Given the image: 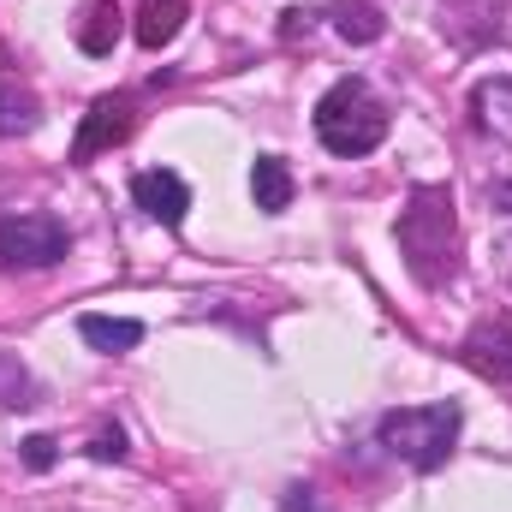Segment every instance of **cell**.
<instances>
[{
    "label": "cell",
    "mask_w": 512,
    "mask_h": 512,
    "mask_svg": "<svg viewBox=\"0 0 512 512\" xmlns=\"http://www.w3.org/2000/svg\"><path fill=\"white\" fill-rule=\"evenodd\" d=\"M90 459H126V435L120 429H96V441H90Z\"/></svg>",
    "instance_id": "cell-15"
},
{
    "label": "cell",
    "mask_w": 512,
    "mask_h": 512,
    "mask_svg": "<svg viewBox=\"0 0 512 512\" xmlns=\"http://www.w3.org/2000/svg\"><path fill=\"white\" fill-rule=\"evenodd\" d=\"M459 429H465V411L447 399V405H399L387 411L376 441H382L393 459H405L411 471H441L459 447Z\"/></svg>",
    "instance_id": "cell-2"
},
{
    "label": "cell",
    "mask_w": 512,
    "mask_h": 512,
    "mask_svg": "<svg viewBox=\"0 0 512 512\" xmlns=\"http://www.w3.org/2000/svg\"><path fill=\"white\" fill-rule=\"evenodd\" d=\"M251 197H256V209H268V215L292 209V167L280 155H262L251 167Z\"/></svg>",
    "instance_id": "cell-9"
},
{
    "label": "cell",
    "mask_w": 512,
    "mask_h": 512,
    "mask_svg": "<svg viewBox=\"0 0 512 512\" xmlns=\"http://www.w3.org/2000/svg\"><path fill=\"white\" fill-rule=\"evenodd\" d=\"M131 126H137V102H131V96H102V102H90V114H84V126H78V143H72V161H96L102 149L126 143Z\"/></svg>",
    "instance_id": "cell-6"
},
{
    "label": "cell",
    "mask_w": 512,
    "mask_h": 512,
    "mask_svg": "<svg viewBox=\"0 0 512 512\" xmlns=\"http://www.w3.org/2000/svg\"><path fill=\"white\" fill-rule=\"evenodd\" d=\"M54 459H60V453H54V435H30V441H24V465H30V471H48Z\"/></svg>",
    "instance_id": "cell-16"
},
{
    "label": "cell",
    "mask_w": 512,
    "mask_h": 512,
    "mask_svg": "<svg viewBox=\"0 0 512 512\" xmlns=\"http://www.w3.org/2000/svg\"><path fill=\"white\" fill-rule=\"evenodd\" d=\"M131 197H137V209H143L149 221H161V227H179V221H185V209H191L185 179H179V173H167V167L137 173V179H131Z\"/></svg>",
    "instance_id": "cell-7"
},
{
    "label": "cell",
    "mask_w": 512,
    "mask_h": 512,
    "mask_svg": "<svg viewBox=\"0 0 512 512\" xmlns=\"http://www.w3.org/2000/svg\"><path fill=\"white\" fill-rule=\"evenodd\" d=\"M72 251L60 215H6L0 221V268H54Z\"/></svg>",
    "instance_id": "cell-4"
},
{
    "label": "cell",
    "mask_w": 512,
    "mask_h": 512,
    "mask_svg": "<svg viewBox=\"0 0 512 512\" xmlns=\"http://www.w3.org/2000/svg\"><path fill=\"white\" fill-rule=\"evenodd\" d=\"M120 42V6L114 0H84L78 6V48L84 54H114Z\"/></svg>",
    "instance_id": "cell-8"
},
{
    "label": "cell",
    "mask_w": 512,
    "mask_h": 512,
    "mask_svg": "<svg viewBox=\"0 0 512 512\" xmlns=\"http://www.w3.org/2000/svg\"><path fill=\"white\" fill-rule=\"evenodd\" d=\"M179 24H185V6L179 0H149L143 18H137V42L143 48H167L179 36Z\"/></svg>",
    "instance_id": "cell-12"
},
{
    "label": "cell",
    "mask_w": 512,
    "mask_h": 512,
    "mask_svg": "<svg viewBox=\"0 0 512 512\" xmlns=\"http://www.w3.org/2000/svg\"><path fill=\"white\" fill-rule=\"evenodd\" d=\"M78 334H84V346H96V352H131V346L143 340V322H131V316H84Z\"/></svg>",
    "instance_id": "cell-10"
},
{
    "label": "cell",
    "mask_w": 512,
    "mask_h": 512,
    "mask_svg": "<svg viewBox=\"0 0 512 512\" xmlns=\"http://www.w3.org/2000/svg\"><path fill=\"white\" fill-rule=\"evenodd\" d=\"M459 358H465L483 382H512V310L477 316L471 334L459 340Z\"/></svg>",
    "instance_id": "cell-5"
},
{
    "label": "cell",
    "mask_w": 512,
    "mask_h": 512,
    "mask_svg": "<svg viewBox=\"0 0 512 512\" xmlns=\"http://www.w3.org/2000/svg\"><path fill=\"white\" fill-rule=\"evenodd\" d=\"M316 137L334 149V155H370L387 137V108L376 102V90L364 78H340L322 102H316Z\"/></svg>",
    "instance_id": "cell-3"
},
{
    "label": "cell",
    "mask_w": 512,
    "mask_h": 512,
    "mask_svg": "<svg viewBox=\"0 0 512 512\" xmlns=\"http://www.w3.org/2000/svg\"><path fill=\"white\" fill-rule=\"evenodd\" d=\"M477 114H483V126L501 131L512 143V78H489V84H477Z\"/></svg>",
    "instance_id": "cell-14"
},
{
    "label": "cell",
    "mask_w": 512,
    "mask_h": 512,
    "mask_svg": "<svg viewBox=\"0 0 512 512\" xmlns=\"http://www.w3.org/2000/svg\"><path fill=\"white\" fill-rule=\"evenodd\" d=\"M42 126V102L30 96V90H0V137H30V131Z\"/></svg>",
    "instance_id": "cell-13"
},
{
    "label": "cell",
    "mask_w": 512,
    "mask_h": 512,
    "mask_svg": "<svg viewBox=\"0 0 512 512\" xmlns=\"http://www.w3.org/2000/svg\"><path fill=\"white\" fill-rule=\"evenodd\" d=\"M334 30L346 36V42H382L387 36V18L370 6V0H334Z\"/></svg>",
    "instance_id": "cell-11"
},
{
    "label": "cell",
    "mask_w": 512,
    "mask_h": 512,
    "mask_svg": "<svg viewBox=\"0 0 512 512\" xmlns=\"http://www.w3.org/2000/svg\"><path fill=\"white\" fill-rule=\"evenodd\" d=\"M393 233H399V256H405L417 286L441 292L459 280V209H453L447 185H417L411 203L399 209Z\"/></svg>",
    "instance_id": "cell-1"
}]
</instances>
